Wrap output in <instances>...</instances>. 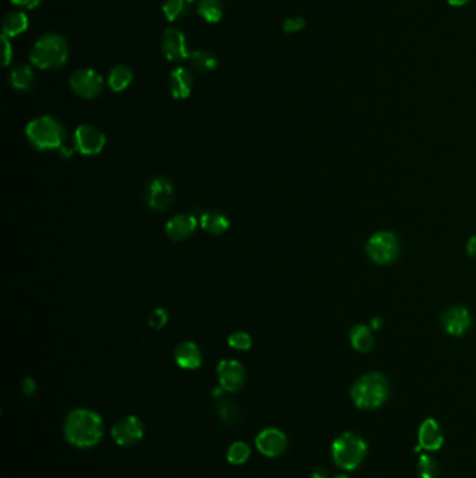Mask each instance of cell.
Instances as JSON below:
<instances>
[{"label":"cell","mask_w":476,"mask_h":478,"mask_svg":"<svg viewBox=\"0 0 476 478\" xmlns=\"http://www.w3.org/2000/svg\"><path fill=\"white\" fill-rule=\"evenodd\" d=\"M176 364L183 369H196L202 365V351L192 341L181 343L175 350Z\"/></svg>","instance_id":"cell-17"},{"label":"cell","mask_w":476,"mask_h":478,"mask_svg":"<svg viewBox=\"0 0 476 478\" xmlns=\"http://www.w3.org/2000/svg\"><path fill=\"white\" fill-rule=\"evenodd\" d=\"M197 228V220L193 216L179 214L167 223V234L174 240H185L192 237Z\"/></svg>","instance_id":"cell-16"},{"label":"cell","mask_w":476,"mask_h":478,"mask_svg":"<svg viewBox=\"0 0 476 478\" xmlns=\"http://www.w3.org/2000/svg\"><path fill=\"white\" fill-rule=\"evenodd\" d=\"M174 200V186L167 178H154L146 189L147 206L158 213L169 209Z\"/></svg>","instance_id":"cell-7"},{"label":"cell","mask_w":476,"mask_h":478,"mask_svg":"<svg viewBox=\"0 0 476 478\" xmlns=\"http://www.w3.org/2000/svg\"><path fill=\"white\" fill-rule=\"evenodd\" d=\"M132 81H133V70L125 64L115 66L111 70L109 78H108L109 87L116 93L126 90Z\"/></svg>","instance_id":"cell-22"},{"label":"cell","mask_w":476,"mask_h":478,"mask_svg":"<svg viewBox=\"0 0 476 478\" xmlns=\"http://www.w3.org/2000/svg\"><path fill=\"white\" fill-rule=\"evenodd\" d=\"M228 344L232 348L246 351V350H248L251 347V337L247 333H244V332H237V333L230 336Z\"/></svg>","instance_id":"cell-29"},{"label":"cell","mask_w":476,"mask_h":478,"mask_svg":"<svg viewBox=\"0 0 476 478\" xmlns=\"http://www.w3.org/2000/svg\"><path fill=\"white\" fill-rule=\"evenodd\" d=\"M22 392L27 395H32L35 392V382L32 379H25L22 382Z\"/></svg>","instance_id":"cell-34"},{"label":"cell","mask_w":476,"mask_h":478,"mask_svg":"<svg viewBox=\"0 0 476 478\" xmlns=\"http://www.w3.org/2000/svg\"><path fill=\"white\" fill-rule=\"evenodd\" d=\"M199 14L207 22H218L223 17V1L221 0H200Z\"/></svg>","instance_id":"cell-24"},{"label":"cell","mask_w":476,"mask_h":478,"mask_svg":"<svg viewBox=\"0 0 476 478\" xmlns=\"http://www.w3.org/2000/svg\"><path fill=\"white\" fill-rule=\"evenodd\" d=\"M366 252L374 263L388 264L398 254V239L388 231L377 233L368 240Z\"/></svg>","instance_id":"cell-6"},{"label":"cell","mask_w":476,"mask_h":478,"mask_svg":"<svg viewBox=\"0 0 476 478\" xmlns=\"http://www.w3.org/2000/svg\"><path fill=\"white\" fill-rule=\"evenodd\" d=\"M349 339L352 347L359 353H368L374 346V339L372 336L370 329L363 325L354 326L349 332Z\"/></svg>","instance_id":"cell-20"},{"label":"cell","mask_w":476,"mask_h":478,"mask_svg":"<svg viewBox=\"0 0 476 478\" xmlns=\"http://www.w3.org/2000/svg\"><path fill=\"white\" fill-rule=\"evenodd\" d=\"M168 322V312L164 308H158L155 309L150 317H148V323L153 329H162Z\"/></svg>","instance_id":"cell-30"},{"label":"cell","mask_w":476,"mask_h":478,"mask_svg":"<svg viewBox=\"0 0 476 478\" xmlns=\"http://www.w3.org/2000/svg\"><path fill=\"white\" fill-rule=\"evenodd\" d=\"M192 3L193 0H165L162 10L169 21H175L189 11Z\"/></svg>","instance_id":"cell-25"},{"label":"cell","mask_w":476,"mask_h":478,"mask_svg":"<svg viewBox=\"0 0 476 478\" xmlns=\"http://www.w3.org/2000/svg\"><path fill=\"white\" fill-rule=\"evenodd\" d=\"M418 473L421 478H438L439 463L429 455H422L418 462Z\"/></svg>","instance_id":"cell-27"},{"label":"cell","mask_w":476,"mask_h":478,"mask_svg":"<svg viewBox=\"0 0 476 478\" xmlns=\"http://www.w3.org/2000/svg\"><path fill=\"white\" fill-rule=\"evenodd\" d=\"M372 325H373V327H374V329H380V326H382V320H380L379 317H374V319H373V322H372Z\"/></svg>","instance_id":"cell-38"},{"label":"cell","mask_w":476,"mask_h":478,"mask_svg":"<svg viewBox=\"0 0 476 478\" xmlns=\"http://www.w3.org/2000/svg\"><path fill=\"white\" fill-rule=\"evenodd\" d=\"M218 379L223 390L238 392L244 383V369L243 365L235 360L221 361L218 368Z\"/></svg>","instance_id":"cell-12"},{"label":"cell","mask_w":476,"mask_h":478,"mask_svg":"<svg viewBox=\"0 0 476 478\" xmlns=\"http://www.w3.org/2000/svg\"><path fill=\"white\" fill-rule=\"evenodd\" d=\"M69 49L63 36L59 34H45L34 45L31 50V62L39 69H56L67 60Z\"/></svg>","instance_id":"cell-3"},{"label":"cell","mask_w":476,"mask_h":478,"mask_svg":"<svg viewBox=\"0 0 476 478\" xmlns=\"http://www.w3.org/2000/svg\"><path fill=\"white\" fill-rule=\"evenodd\" d=\"M143 434H144L143 423L133 416L119 420L112 428V437L115 442L120 446L136 445L143 438Z\"/></svg>","instance_id":"cell-10"},{"label":"cell","mask_w":476,"mask_h":478,"mask_svg":"<svg viewBox=\"0 0 476 478\" xmlns=\"http://www.w3.org/2000/svg\"><path fill=\"white\" fill-rule=\"evenodd\" d=\"M334 463L344 470H355L368 455V445L358 434L345 432L332 444Z\"/></svg>","instance_id":"cell-5"},{"label":"cell","mask_w":476,"mask_h":478,"mask_svg":"<svg viewBox=\"0 0 476 478\" xmlns=\"http://www.w3.org/2000/svg\"><path fill=\"white\" fill-rule=\"evenodd\" d=\"M390 395L387 379L380 372H369L351 388V397L356 407L362 410H374L382 407Z\"/></svg>","instance_id":"cell-2"},{"label":"cell","mask_w":476,"mask_h":478,"mask_svg":"<svg viewBox=\"0 0 476 478\" xmlns=\"http://www.w3.org/2000/svg\"><path fill=\"white\" fill-rule=\"evenodd\" d=\"M200 226L211 235H221L230 228V220L220 212H207L200 217Z\"/></svg>","instance_id":"cell-19"},{"label":"cell","mask_w":476,"mask_h":478,"mask_svg":"<svg viewBox=\"0 0 476 478\" xmlns=\"http://www.w3.org/2000/svg\"><path fill=\"white\" fill-rule=\"evenodd\" d=\"M193 86L192 74L185 67H178L171 73L169 77V90L171 94L178 100H185L190 95Z\"/></svg>","instance_id":"cell-18"},{"label":"cell","mask_w":476,"mask_h":478,"mask_svg":"<svg viewBox=\"0 0 476 478\" xmlns=\"http://www.w3.org/2000/svg\"><path fill=\"white\" fill-rule=\"evenodd\" d=\"M1 42H3V64L7 66L8 62L11 60L13 49H11V43L8 42V38L6 35L1 36Z\"/></svg>","instance_id":"cell-32"},{"label":"cell","mask_w":476,"mask_h":478,"mask_svg":"<svg viewBox=\"0 0 476 478\" xmlns=\"http://www.w3.org/2000/svg\"><path fill=\"white\" fill-rule=\"evenodd\" d=\"M304 27V20L302 17H293L284 21V31L285 32H298Z\"/></svg>","instance_id":"cell-31"},{"label":"cell","mask_w":476,"mask_h":478,"mask_svg":"<svg viewBox=\"0 0 476 478\" xmlns=\"http://www.w3.org/2000/svg\"><path fill=\"white\" fill-rule=\"evenodd\" d=\"M312 478H328V472L323 467H317L313 470Z\"/></svg>","instance_id":"cell-35"},{"label":"cell","mask_w":476,"mask_h":478,"mask_svg":"<svg viewBox=\"0 0 476 478\" xmlns=\"http://www.w3.org/2000/svg\"><path fill=\"white\" fill-rule=\"evenodd\" d=\"M442 326L449 334L461 336L471 326V315L463 306H450L442 315Z\"/></svg>","instance_id":"cell-14"},{"label":"cell","mask_w":476,"mask_h":478,"mask_svg":"<svg viewBox=\"0 0 476 478\" xmlns=\"http://www.w3.org/2000/svg\"><path fill=\"white\" fill-rule=\"evenodd\" d=\"M28 28V17L22 11L8 13L3 20V35L7 38L17 36Z\"/></svg>","instance_id":"cell-21"},{"label":"cell","mask_w":476,"mask_h":478,"mask_svg":"<svg viewBox=\"0 0 476 478\" xmlns=\"http://www.w3.org/2000/svg\"><path fill=\"white\" fill-rule=\"evenodd\" d=\"M34 81V71L28 64H18L10 73V83L17 90H27Z\"/></svg>","instance_id":"cell-23"},{"label":"cell","mask_w":476,"mask_h":478,"mask_svg":"<svg viewBox=\"0 0 476 478\" xmlns=\"http://www.w3.org/2000/svg\"><path fill=\"white\" fill-rule=\"evenodd\" d=\"M467 249H468V253L471 254V256H475L476 254V237H472V238L470 239V242H468V245H467Z\"/></svg>","instance_id":"cell-36"},{"label":"cell","mask_w":476,"mask_h":478,"mask_svg":"<svg viewBox=\"0 0 476 478\" xmlns=\"http://www.w3.org/2000/svg\"><path fill=\"white\" fill-rule=\"evenodd\" d=\"M228 460L232 465H243L250 456V448L244 442H235L228 449Z\"/></svg>","instance_id":"cell-28"},{"label":"cell","mask_w":476,"mask_h":478,"mask_svg":"<svg viewBox=\"0 0 476 478\" xmlns=\"http://www.w3.org/2000/svg\"><path fill=\"white\" fill-rule=\"evenodd\" d=\"M102 432V420L91 410H73L64 423V437L77 448L95 446L101 441Z\"/></svg>","instance_id":"cell-1"},{"label":"cell","mask_w":476,"mask_h":478,"mask_svg":"<svg viewBox=\"0 0 476 478\" xmlns=\"http://www.w3.org/2000/svg\"><path fill=\"white\" fill-rule=\"evenodd\" d=\"M162 50L168 60L179 62L189 57L186 48V38L178 28H168L162 36Z\"/></svg>","instance_id":"cell-13"},{"label":"cell","mask_w":476,"mask_h":478,"mask_svg":"<svg viewBox=\"0 0 476 478\" xmlns=\"http://www.w3.org/2000/svg\"><path fill=\"white\" fill-rule=\"evenodd\" d=\"M11 3L17 4V6H21V7H25V8H35L39 6L41 0H10Z\"/></svg>","instance_id":"cell-33"},{"label":"cell","mask_w":476,"mask_h":478,"mask_svg":"<svg viewBox=\"0 0 476 478\" xmlns=\"http://www.w3.org/2000/svg\"><path fill=\"white\" fill-rule=\"evenodd\" d=\"M102 77L92 69H81L71 74L70 87L71 90L83 98H95L102 91Z\"/></svg>","instance_id":"cell-8"},{"label":"cell","mask_w":476,"mask_h":478,"mask_svg":"<svg viewBox=\"0 0 476 478\" xmlns=\"http://www.w3.org/2000/svg\"><path fill=\"white\" fill-rule=\"evenodd\" d=\"M189 60L196 69L202 71H210L217 67V59L213 53L207 50H193L189 55Z\"/></svg>","instance_id":"cell-26"},{"label":"cell","mask_w":476,"mask_h":478,"mask_svg":"<svg viewBox=\"0 0 476 478\" xmlns=\"http://www.w3.org/2000/svg\"><path fill=\"white\" fill-rule=\"evenodd\" d=\"M105 135L94 126L81 125L74 132V146L85 156L99 154L105 147Z\"/></svg>","instance_id":"cell-9"},{"label":"cell","mask_w":476,"mask_h":478,"mask_svg":"<svg viewBox=\"0 0 476 478\" xmlns=\"http://www.w3.org/2000/svg\"><path fill=\"white\" fill-rule=\"evenodd\" d=\"M332 478H349L348 476H335V477Z\"/></svg>","instance_id":"cell-39"},{"label":"cell","mask_w":476,"mask_h":478,"mask_svg":"<svg viewBox=\"0 0 476 478\" xmlns=\"http://www.w3.org/2000/svg\"><path fill=\"white\" fill-rule=\"evenodd\" d=\"M447 1H449V4H451L454 7H460V6L467 4L470 0H447Z\"/></svg>","instance_id":"cell-37"},{"label":"cell","mask_w":476,"mask_h":478,"mask_svg":"<svg viewBox=\"0 0 476 478\" xmlns=\"http://www.w3.org/2000/svg\"><path fill=\"white\" fill-rule=\"evenodd\" d=\"M25 135L38 150L60 149L66 139L63 125L52 116H41L31 121L25 128Z\"/></svg>","instance_id":"cell-4"},{"label":"cell","mask_w":476,"mask_h":478,"mask_svg":"<svg viewBox=\"0 0 476 478\" xmlns=\"http://www.w3.org/2000/svg\"><path fill=\"white\" fill-rule=\"evenodd\" d=\"M418 441H419L418 446L428 452H436L443 446L444 442L443 431L436 420L428 418L422 423L418 434Z\"/></svg>","instance_id":"cell-15"},{"label":"cell","mask_w":476,"mask_h":478,"mask_svg":"<svg viewBox=\"0 0 476 478\" xmlns=\"http://www.w3.org/2000/svg\"><path fill=\"white\" fill-rule=\"evenodd\" d=\"M255 445H257V449L264 456L276 458L285 452L288 441H286V437L284 435V432H281L279 430L268 428V430L261 431L257 435Z\"/></svg>","instance_id":"cell-11"}]
</instances>
